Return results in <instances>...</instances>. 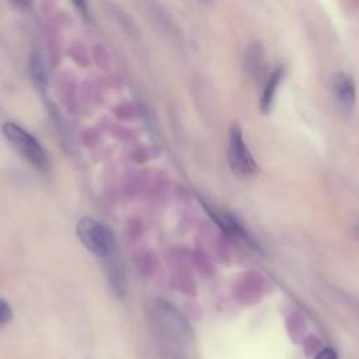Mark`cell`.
I'll use <instances>...</instances> for the list:
<instances>
[{"label":"cell","instance_id":"obj_8","mask_svg":"<svg viewBox=\"0 0 359 359\" xmlns=\"http://www.w3.org/2000/svg\"><path fill=\"white\" fill-rule=\"evenodd\" d=\"M76 8L83 14V15H87V1L86 0H73Z\"/></svg>","mask_w":359,"mask_h":359},{"label":"cell","instance_id":"obj_6","mask_svg":"<svg viewBox=\"0 0 359 359\" xmlns=\"http://www.w3.org/2000/svg\"><path fill=\"white\" fill-rule=\"evenodd\" d=\"M11 307L8 306V303L6 300H1L0 302V323L1 324H6L7 321L11 320Z\"/></svg>","mask_w":359,"mask_h":359},{"label":"cell","instance_id":"obj_2","mask_svg":"<svg viewBox=\"0 0 359 359\" xmlns=\"http://www.w3.org/2000/svg\"><path fill=\"white\" fill-rule=\"evenodd\" d=\"M3 135L8 140V143L21 154L24 156L32 165L39 170H46L49 165L46 151L39 144V142L24 128L14 122L3 123Z\"/></svg>","mask_w":359,"mask_h":359},{"label":"cell","instance_id":"obj_9","mask_svg":"<svg viewBox=\"0 0 359 359\" xmlns=\"http://www.w3.org/2000/svg\"><path fill=\"white\" fill-rule=\"evenodd\" d=\"M356 234H358V237H359V226H358V229H356Z\"/></svg>","mask_w":359,"mask_h":359},{"label":"cell","instance_id":"obj_4","mask_svg":"<svg viewBox=\"0 0 359 359\" xmlns=\"http://www.w3.org/2000/svg\"><path fill=\"white\" fill-rule=\"evenodd\" d=\"M331 91L338 108L349 114L356 104V84L352 76L345 72H337L331 79Z\"/></svg>","mask_w":359,"mask_h":359},{"label":"cell","instance_id":"obj_7","mask_svg":"<svg viewBox=\"0 0 359 359\" xmlns=\"http://www.w3.org/2000/svg\"><path fill=\"white\" fill-rule=\"evenodd\" d=\"M316 359H337V353L334 349L331 348H324L323 351L318 352V355L316 356Z\"/></svg>","mask_w":359,"mask_h":359},{"label":"cell","instance_id":"obj_3","mask_svg":"<svg viewBox=\"0 0 359 359\" xmlns=\"http://www.w3.org/2000/svg\"><path fill=\"white\" fill-rule=\"evenodd\" d=\"M229 164L231 171L241 178H248L257 172V164L243 139V132L237 123L229 132Z\"/></svg>","mask_w":359,"mask_h":359},{"label":"cell","instance_id":"obj_5","mask_svg":"<svg viewBox=\"0 0 359 359\" xmlns=\"http://www.w3.org/2000/svg\"><path fill=\"white\" fill-rule=\"evenodd\" d=\"M283 79V69L282 67H276L272 74L269 76L268 81H266V86L264 88V93H262V97H261V109L264 112H268L271 109V105L273 102V98H275V94H276V90L280 84Z\"/></svg>","mask_w":359,"mask_h":359},{"label":"cell","instance_id":"obj_1","mask_svg":"<svg viewBox=\"0 0 359 359\" xmlns=\"http://www.w3.org/2000/svg\"><path fill=\"white\" fill-rule=\"evenodd\" d=\"M81 244L97 257H108L115 250V236L109 227L91 217H83L76 226Z\"/></svg>","mask_w":359,"mask_h":359}]
</instances>
